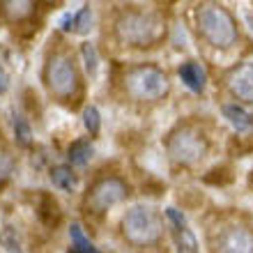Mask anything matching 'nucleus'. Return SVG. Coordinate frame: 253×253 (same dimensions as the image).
Wrapping results in <instances>:
<instances>
[{"mask_svg": "<svg viewBox=\"0 0 253 253\" xmlns=\"http://www.w3.org/2000/svg\"><path fill=\"white\" fill-rule=\"evenodd\" d=\"M198 30L212 46L228 48L237 40V28L233 16L219 5H205L198 12Z\"/></svg>", "mask_w": 253, "mask_h": 253, "instance_id": "nucleus-2", "label": "nucleus"}, {"mask_svg": "<svg viewBox=\"0 0 253 253\" xmlns=\"http://www.w3.org/2000/svg\"><path fill=\"white\" fill-rule=\"evenodd\" d=\"M7 87H9V79H7L5 69L0 67V94H2V92H7Z\"/></svg>", "mask_w": 253, "mask_h": 253, "instance_id": "nucleus-25", "label": "nucleus"}, {"mask_svg": "<svg viewBox=\"0 0 253 253\" xmlns=\"http://www.w3.org/2000/svg\"><path fill=\"white\" fill-rule=\"evenodd\" d=\"M164 26L159 16L143 12H129L118 21V35L122 42L136 44V46H150L161 37Z\"/></svg>", "mask_w": 253, "mask_h": 253, "instance_id": "nucleus-3", "label": "nucleus"}, {"mask_svg": "<svg viewBox=\"0 0 253 253\" xmlns=\"http://www.w3.org/2000/svg\"><path fill=\"white\" fill-rule=\"evenodd\" d=\"M37 214H40V219L46 223V226L55 228L58 223H60V205H58V200L51 196V193H42L40 198V210H37Z\"/></svg>", "mask_w": 253, "mask_h": 253, "instance_id": "nucleus-11", "label": "nucleus"}, {"mask_svg": "<svg viewBox=\"0 0 253 253\" xmlns=\"http://www.w3.org/2000/svg\"><path fill=\"white\" fill-rule=\"evenodd\" d=\"M67 157H69V161L74 166H85L87 161L92 159V145L85 143V140H76V143H72Z\"/></svg>", "mask_w": 253, "mask_h": 253, "instance_id": "nucleus-13", "label": "nucleus"}, {"mask_svg": "<svg viewBox=\"0 0 253 253\" xmlns=\"http://www.w3.org/2000/svg\"><path fill=\"white\" fill-rule=\"evenodd\" d=\"M180 79L193 92H203V87H205V72L198 62H184L180 67Z\"/></svg>", "mask_w": 253, "mask_h": 253, "instance_id": "nucleus-10", "label": "nucleus"}, {"mask_svg": "<svg viewBox=\"0 0 253 253\" xmlns=\"http://www.w3.org/2000/svg\"><path fill=\"white\" fill-rule=\"evenodd\" d=\"M69 253H74V251H69Z\"/></svg>", "mask_w": 253, "mask_h": 253, "instance_id": "nucleus-27", "label": "nucleus"}, {"mask_svg": "<svg viewBox=\"0 0 253 253\" xmlns=\"http://www.w3.org/2000/svg\"><path fill=\"white\" fill-rule=\"evenodd\" d=\"M122 233L131 244L138 247H147L159 242L161 233H164V221L152 207L136 205L125 214L122 219Z\"/></svg>", "mask_w": 253, "mask_h": 253, "instance_id": "nucleus-1", "label": "nucleus"}, {"mask_svg": "<svg viewBox=\"0 0 253 253\" xmlns=\"http://www.w3.org/2000/svg\"><path fill=\"white\" fill-rule=\"evenodd\" d=\"M223 115H226V120L237 129V131H249L253 126V115H249L244 108L235 106V104H228L223 106Z\"/></svg>", "mask_w": 253, "mask_h": 253, "instance_id": "nucleus-12", "label": "nucleus"}, {"mask_svg": "<svg viewBox=\"0 0 253 253\" xmlns=\"http://www.w3.org/2000/svg\"><path fill=\"white\" fill-rule=\"evenodd\" d=\"M249 182H251V187H253V173H251V177H249Z\"/></svg>", "mask_w": 253, "mask_h": 253, "instance_id": "nucleus-26", "label": "nucleus"}, {"mask_svg": "<svg viewBox=\"0 0 253 253\" xmlns=\"http://www.w3.org/2000/svg\"><path fill=\"white\" fill-rule=\"evenodd\" d=\"M46 85L48 90L62 99H69L76 87H79V76H76V69L65 55H55L51 58L46 65Z\"/></svg>", "mask_w": 253, "mask_h": 253, "instance_id": "nucleus-5", "label": "nucleus"}, {"mask_svg": "<svg viewBox=\"0 0 253 253\" xmlns=\"http://www.w3.org/2000/svg\"><path fill=\"white\" fill-rule=\"evenodd\" d=\"M126 92L131 94L133 99L140 101H154L161 99L168 92V79L166 74L157 69V67H136L126 74L125 79Z\"/></svg>", "mask_w": 253, "mask_h": 253, "instance_id": "nucleus-4", "label": "nucleus"}, {"mask_svg": "<svg viewBox=\"0 0 253 253\" xmlns=\"http://www.w3.org/2000/svg\"><path fill=\"white\" fill-rule=\"evenodd\" d=\"M126 193H129V189H126V184L122 180H118V177H106V180H101L99 184L92 189L87 203H90V207H92L94 212H104L108 207L122 203V200L126 198Z\"/></svg>", "mask_w": 253, "mask_h": 253, "instance_id": "nucleus-7", "label": "nucleus"}, {"mask_svg": "<svg viewBox=\"0 0 253 253\" xmlns=\"http://www.w3.org/2000/svg\"><path fill=\"white\" fill-rule=\"evenodd\" d=\"M14 133H16V143L23 147L30 145V140H33V131H30V125L26 122V118H21V115H14Z\"/></svg>", "mask_w": 253, "mask_h": 253, "instance_id": "nucleus-17", "label": "nucleus"}, {"mask_svg": "<svg viewBox=\"0 0 253 253\" xmlns=\"http://www.w3.org/2000/svg\"><path fill=\"white\" fill-rule=\"evenodd\" d=\"M0 7H2V12L9 16V19H23V16H28V14L33 12V2H28V0H19V2H14V0H9V2H0Z\"/></svg>", "mask_w": 253, "mask_h": 253, "instance_id": "nucleus-16", "label": "nucleus"}, {"mask_svg": "<svg viewBox=\"0 0 253 253\" xmlns=\"http://www.w3.org/2000/svg\"><path fill=\"white\" fill-rule=\"evenodd\" d=\"M221 253H253V233L247 228H228L219 240Z\"/></svg>", "mask_w": 253, "mask_h": 253, "instance_id": "nucleus-8", "label": "nucleus"}, {"mask_svg": "<svg viewBox=\"0 0 253 253\" xmlns=\"http://www.w3.org/2000/svg\"><path fill=\"white\" fill-rule=\"evenodd\" d=\"M81 53H83V60H85L87 72L94 74V72H97V51H94V46L87 42V44H83V46H81Z\"/></svg>", "mask_w": 253, "mask_h": 253, "instance_id": "nucleus-22", "label": "nucleus"}, {"mask_svg": "<svg viewBox=\"0 0 253 253\" xmlns=\"http://www.w3.org/2000/svg\"><path fill=\"white\" fill-rule=\"evenodd\" d=\"M168 152L177 164H196L205 154V140L193 131H177L168 143Z\"/></svg>", "mask_w": 253, "mask_h": 253, "instance_id": "nucleus-6", "label": "nucleus"}, {"mask_svg": "<svg viewBox=\"0 0 253 253\" xmlns=\"http://www.w3.org/2000/svg\"><path fill=\"white\" fill-rule=\"evenodd\" d=\"M60 28H62V30H67V33H69V30H74V14H65V16H62V19H60Z\"/></svg>", "mask_w": 253, "mask_h": 253, "instance_id": "nucleus-24", "label": "nucleus"}, {"mask_svg": "<svg viewBox=\"0 0 253 253\" xmlns=\"http://www.w3.org/2000/svg\"><path fill=\"white\" fill-rule=\"evenodd\" d=\"M51 180L58 189H65V191H72L76 187V175L72 173V168L67 166H58L51 170Z\"/></svg>", "mask_w": 253, "mask_h": 253, "instance_id": "nucleus-15", "label": "nucleus"}, {"mask_svg": "<svg viewBox=\"0 0 253 253\" xmlns=\"http://www.w3.org/2000/svg\"><path fill=\"white\" fill-rule=\"evenodd\" d=\"M90 28H92V12H90V7H83L81 12L74 14V33L85 35L90 33Z\"/></svg>", "mask_w": 253, "mask_h": 253, "instance_id": "nucleus-18", "label": "nucleus"}, {"mask_svg": "<svg viewBox=\"0 0 253 253\" xmlns=\"http://www.w3.org/2000/svg\"><path fill=\"white\" fill-rule=\"evenodd\" d=\"M230 90L237 99L253 101V65H242L230 74Z\"/></svg>", "mask_w": 253, "mask_h": 253, "instance_id": "nucleus-9", "label": "nucleus"}, {"mask_svg": "<svg viewBox=\"0 0 253 253\" xmlns=\"http://www.w3.org/2000/svg\"><path fill=\"white\" fill-rule=\"evenodd\" d=\"M233 180V173H230V168L228 166H221V168H214L210 173L205 175V182L207 184H228V182Z\"/></svg>", "mask_w": 253, "mask_h": 253, "instance_id": "nucleus-21", "label": "nucleus"}, {"mask_svg": "<svg viewBox=\"0 0 253 253\" xmlns=\"http://www.w3.org/2000/svg\"><path fill=\"white\" fill-rule=\"evenodd\" d=\"M177 251L180 253H196V237L189 228L177 230Z\"/></svg>", "mask_w": 253, "mask_h": 253, "instance_id": "nucleus-20", "label": "nucleus"}, {"mask_svg": "<svg viewBox=\"0 0 253 253\" xmlns=\"http://www.w3.org/2000/svg\"><path fill=\"white\" fill-rule=\"evenodd\" d=\"M83 125H85V129L90 131V136H97V133H99L101 118H99V111L94 106H87L85 111H83Z\"/></svg>", "mask_w": 253, "mask_h": 253, "instance_id": "nucleus-19", "label": "nucleus"}, {"mask_svg": "<svg viewBox=\"0 0 253 253\" xmlns=\"http://www.w3.org/2000/svg\"><path fill=\"white\" fill-rule=\"evenodd\" d=\"M166 216H168L170 221H173L177 230H182V228H187V219H184V214L177 212L175 207H168V210H166Z\"/></svg>", "mask_w": 253, "mask_h": 253, "instance_id": "nucleus-23", "label": "nucleus"}, {"mask_svg": "<svg viewBox=\"0 0 253 253\" xmlns=\"http://www.w3.org/2000/svg\"><path fill=\"white\" fill-rule=\"evenodd\" d=\"M69 237H72V244H74V249H72L74 253H99L97 247H94L92 242L83 235V230H81L79 223H74V226L69 228Z\"/></svg>", "mask_w": 253, "mask_h": 253, "instance_id": "nucleus-14", "label": "nucleus"}]
</instances>
